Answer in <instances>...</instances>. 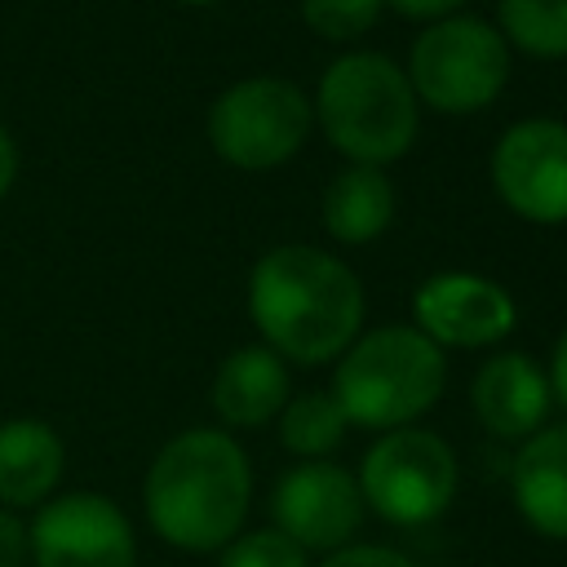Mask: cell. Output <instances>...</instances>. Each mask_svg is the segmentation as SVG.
Here are the masks:
<instances>
[{
    "label": "cell",
    "instance_id": "obj_1",
    "mask_svg": "<svg viewBox=\"0 0 567 567\" xmlns=\"http://www.w3.org/2000/svg\"><path fill=\"white\" fill-rule=\"evenodd\" d=\"M252 496V470L244 447L213 425L173 434L142 483L146 523L159 540L186 554H213L244 527Z\"/></svg>",
    "mask_w": 567,
    "mask_h": 567
},
{
    "label": "cell",
    "instance_id": "obj_2",
    "mask_svg": "<svg viewBox=\"0 0 567 567\" xmlns=\"http://www.w3.org/2000/svg\"><path fill=\"white\" fill-rule=\"evenodd\" d=\"M248 315L275 354L323 363L359 337L363 284L341 257L310 244H284L252 266Z\"/></svg>",
    "mask_w": 567,
    "mask_h": 567
},
{
    "label": "cell",
    "instance_id": "obj_3",
    "mask_svg": "<svg viewBox=\"0 0 567 567\" xmlns=\"http://www.w3.org/2000/svg\"><path fill=\"white\" fill-rule=\"evenodd\" d=\"M443 350L421 328H377L346 346L332 377V399L350 425L403 430L443 394Z\"/></svg>",
    "mask_w": 567,
    "mask_h": 567
},
{
    "label": "cell",
    "instance_id": "obj_4",
    "mask_svg": "<svg viewBox=\"0 0 567 567\" xmlns=\"http://www.w3.org/2000/svg\"><path fill=\"white\" fill-rule=\"evenodd\" d=\"M416 93L385 53H346L319 80V124L328 142L368 168L399 159L416 142Z\"/></svg>",
    "mask_w": 567,
    "mask_h": 567
},
{
    "label": "cell",
    "instance_id": "obj_5",
    "mask_svg": "<svg viewBox=\"0 0 567 567\" xmlns=\"http://www.w3.org/2000/svg\"><path fill=\"white\" fill-rule=\"evenodd\" d=\"M403 75L416 102L443 115H470L501 93L509 75V44L483 18H439L412 40Z\"/></svg>",
    "mask_w": 567,
    "mask_h": 567
},
{
    "label": "cell",
    "instance_id": "obj_6",
    "mask_svg": "<svg viewBox=\"0 0 567 567\" xmlns=\"http://www.w3.org/2000/svg\"><path fill=\"white\" fill-rule=\"evenodd\" d=\"M315 124L310 97L279 75H252L217 93L208 106L213 151L244 173H266L288 164Z\"/></svg>",
    "mask_w": 567,
    "mask_h": 567
},
{
    "label": "cell",
    "instance_id": "obj_7",
    "mask_svg": "<svg viewBox=\"0 0 567 567\" xmlns=\"http://www.w3.org/2000/svg\"><path fill=\"white\" fill-rule=\"evenodd\" d=\"M359 496L399 527L439 518L456 496V456L434 430H390L368 447L359 470Z\"/></svg>",
    "mask_w": 567,
    "mask_h": 567
},
{
    "label": "cell",
    "instance_id": "obj_8",
    "mask_svg": "<svg viewBox=\"0 0 567 567\" xmlns=\"http://www.w3.org/2000/svg\"><path fill=\"white\" fill-rule=\"evenodd\" d=\"M31 567H137V540L124 509L102 492L49 496L27 523Z\"/></svg>",
    "mask_w": 567,
    "mask_h": 567
},
{
    "label": "cell",
    "instance_id": "obj_9",
    "mask_svg": "<svg viewBox=\"0 0 567 567\" xmlns=\"http://www.w3.org/2000/svg\"><path fill=\"white\" fill-rule=\"evenodd\" d=\"M492 182L518 217L567 221V124L545 115L509 124L492 151Z\"/></svg>",
    "mask_w": 567,
    "mask_h": 567
},
{
    "label": "cell",
    "instance_id": "obj_10",
    "mask_svg": "<svg viewBox=\"0 0 567 567\" xmlns=\"http://www.w3.org/2000/svg\"><path fill=\"white\" fill-rule=\"evenodd\" d=\"M270 514L301 549H341L363 518V496L350 470L332 461H301L275 483Z\"/></svg>",
    "mask_w": 567,
    "mask_h": 567
},
{
    "label": "cell",
    "instance_id": "obj_11",
    "mask_svg": "<svg viewBox=\"0 0 567 567\" xmlns=\"http://www.w3.org/2000/svg\"><path fill=\"white\" fill-rule=\"evenodd\" d=\"M416 328L443 350V346H496L501 337L514 332L518 310L514 297L483 275H434L416 288L412 297Z\"/></svg>",
    "mask_w": 567,
    "mask_h": 567
},
{
    "label": "cell",
    "instance_id": "obj_12",
    "mask_svg": "<svg viewBox=\"0 0 567 567\" xmlns=\"http://www.w3.org/2000/svg\"><path fill=\"white\" fill-rule=\"evenodd\" d=\"M549 399H554L549 377L536 368V359H527L518 350L487 359L474 377V412H478L483 430L496 439L536 434L549 412Z\"/></svg>",
    "mask_w": 567,
    "mask_h": 567
},
{
    "label": "cell",
    "instance_id": "obj_13",
    "mask_svg": "<svg viewBox=\"0 0 567 567\" xmlns=\"http://www.w3.org/2000/svg\"><path fill=\"white\" fill-rule=\"evenodd\" d=\"M66 470L62 434L40 416L0 421V505L4 509H40Z\"/></svg>",
    "mask_w": 567,
    "mask_h": 567
},
{
    "label": "cell",
    "instance_id": "obj_14",
    "mask_svg": "<svg viewBox=\"0 0 567 567\" xmlns=\"http://www.w3.org/2000/svg\"><path fill=\"white\" fill-rule=\"evenodd\" d=\"M514 505L540 536L567 540V421L527 434L509 470Z\"/></svg>",
    "mask_w": 567,
    "mask_h": 567
},
{
    "label": "cell",
    "instance_id": "obj_15",
    "mask_svg": "<svg viewBox=\"0 0 567 567\" xmlns=\"http://www.w3.org/2000/svg\"><path fill=\"white\" fill-rule=\"evenodd\" d=\"M288 403V372L270 346H244L221 359L213 377V408L226 425H266Z\"/></svg>",
    "mask_w": 567,
    "mask_h": 567
},
{
    "label": "cell",
    "instance_id": "obj_16",
    "mask_svg": "<svg viewBox=\"0 0 567 567\" xmlns=\"http://www.w3.org/2000/svg\"><path fill=\"white\" fill-rule=\"evenodd\" d=\"M394 217V186L381 168L350 164L323 190V226L341 244H372Z\"/></svg>",
    "mask_w": 567,
    "mask_h": 567
},
{
    "label": "cell",
    "instance_id": "obj_17",
    "mask_svg": "<svg viewBox=\"0 0 567 567\" xmlns=\"http://www.w3.org/2000/svg\"><path fill=\"white\" fill-rule=\"evenodd\" d=\"M501 40L527 58H567V0H496Z\"/></svg>",
    "mask_w": 567,
    "mask_h": 567
},
{
    "label": "cell",
    "instance_id": "obj_18",
    "mask_svg": "<svg viewBox=\"0 0 567 567\" xmlns=\"http://www.w3.org/2000/svg\"><path fill=\"white\" fill-rule=\"evenodd\" d=\"M346 412L337 408L332 394H297L292 403H284V421H279V443L306 461H323L332 447H341L346 439Z\"/></svg>",
    "mask_w": 567,
    "mask_h": 567
},
{
    "label": "cell",
    "instance_id": "obj_19",
    "mask_svg": "<svg viewBox=\"0 0 567 567\" xmlns=\"http://www.w3.org/2000/svg\"><path fill=\"white\" fill-rule=\"evenodd\" d=\"M381 0H301V18L323 40H354L377 27Z\"/></svg>",
    "mask_w": 567,
    "mask_h": 567
},
{
    "label": "cell",
    "instance_id": "obj_20",
    "mask_svg": "<svg viewBox=\"0 0 567 567\" xmlns=\"http://www.w3.org/2000/svg\"><path fill=\"white\" fill-rule=\"evenodd\" d=\"M221 567H310L306 549L288 540L279 527H257L221 545Z\"/></svg>",
    "mask_w": 567,
    "mask_h": 567
},
{
    "label": "cell",
    "instance_id": "obj_21",
    "mask_svg": "<svg viewBox=\"0 0 567 567\" xmlns=\"http://www.w3.org/2000/svg\"><path fill=\"white\" fill-rule=\"evenodd\" d=\"M319 567H416V563L394 554V549H385V545H341Z\"/></svg>",
    "mask_w": 567,
    "mask_h": 567
},
{
    "label": "cell",
    "instance_id": "obj_22",
    "mask_svg": "<svg viewBox=\"0 0 567 567\" xmlns=\"http://www.w3.org/2000/svg\"><path fill=\"white\" fill-rule=\"evenodd\" d=\"M31 563V536H27V518L18 509L0 505V567H27Z\"/></svg>",
    "mask_w": 567,
    "mask_h": 567
},
{
    "label": "cell",
    "instance_id": "obj_23",
    "mask_svg": "<svg viewBox=\"0 0 567 567\" xmlns=\"http://www.w3.org/2000/svg\"><path fill=\"white\" fill-rule=\"evenodd\" d=\"M381 4H390L394 13H403V18H412V22H439V18H452L465 0H381Z\"/></svg>",
    "mask_w": 567,
    "mask_h": 567
},
{
    "label": "cell",
    "instance_id": "obj_24",
    "mask_svg": "<svg viewBox=\"0 0 567 567\" xmlns=\"http://www.w3.org/2000/svg\"><path fill=\"white\" fill-rule=\"evenodd\" d=\"M18 142H13V133L0 124V199L13 190V182H18Z\"/></svg>",
    "mask_w": 567,
    "mask_h": 567
},
{
    "label": "cell",
    "instance_id": "obj_25",
    "mask_svg": "<svg viewBox=\"0 0 567 567\" xmlns=\"http://www.w3.org/2000/svg\"><path fill=\"white\" fill-rule=\"evenodd\" d=\"M549 390L567 403V332L558 337V346H554V363H549Z\"/></svg>",
    "mask_w": 567,
    "mask_h": 567
},
{
    "label": "cell",
    "instance_id": "obj_26",
    "mask_svg": "<svg viewBox=\"0 0 567 567\" xmlns=\"http://www.w3.org/2000/svg\"><path fill=\"white\" fill-rule=\"evenodd\" d=\"M177 4H221V0H177Z\"/></svg>",
    "mask_w": 567,
    "mask_h": 567
}]
</instances>
